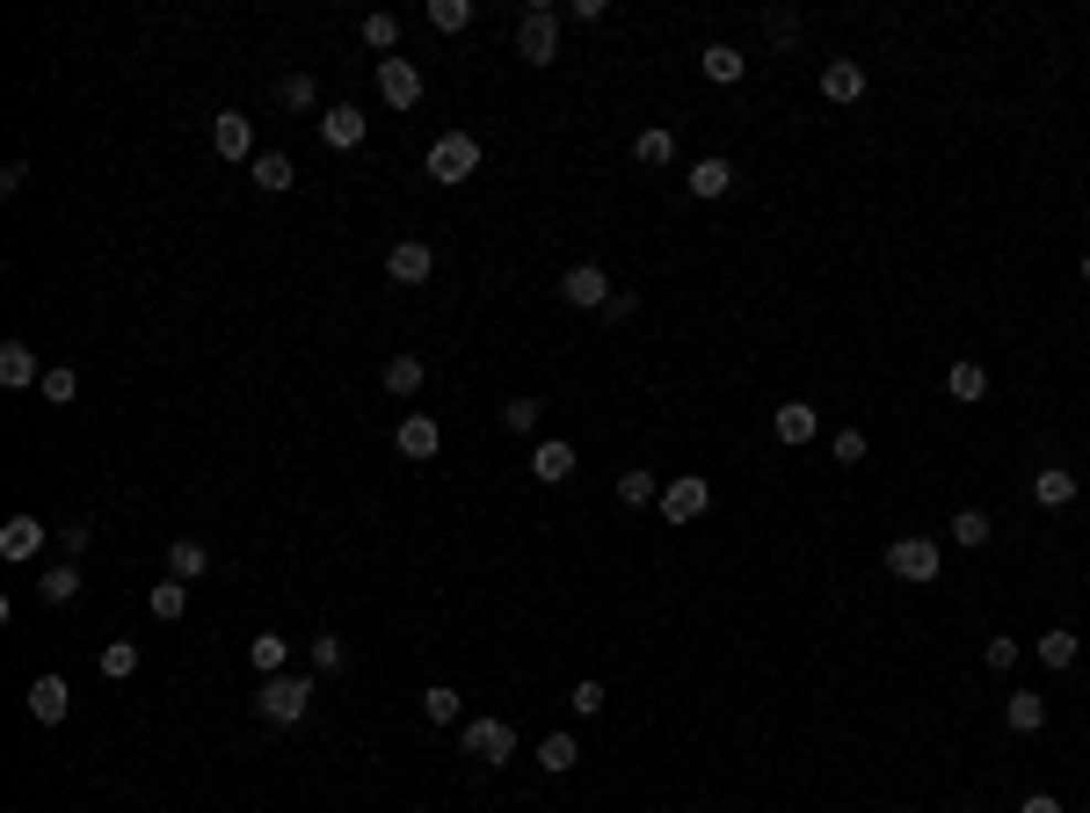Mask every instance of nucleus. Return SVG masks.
Segmentation results:
<instances>
[{
    "instance_id": "obj_12",
    "label": "nucleus",
    "mask_w": 1090,
    "mask_h": 813,
    "mask_svg": "<svg viewBox=\"0 0 1090 813\" xmlns=\"http://www.w3.org/2000/svg\"><path fill=\"white\" fill-rule=\"evenodd\" d=\"M393 443H400V458H415V466H430V458H436V443H444V429H436L430 415H400Z\"/></svg>"
},
{
    "instance_id": "obj_19",
    "label": "nucleus",
    "mask_w": 1090,
    "mask_h": 813,
    "mask_svg": "<svg viewBox=\"0 0 1090 813\" xmlns=\"http://www.w3.org/2000/svg\"><path fill=\"white\" fill-rule=\"evenodd\" d=\"M0 385H8V393L36 385V349L30 342H0Z\"/></svg>"
},
{
    "instance_id": "obj_44",
    "label": "nucleus",
    "mask_w": 1090,
    "mask_h": 813,
    "mask_svg": "<svg viewBox=\"0 0 1090 813\" xmlns=\"http://www.w3.org/2000/svg\"><path fill=\"white\" fill-rule=\"evenodd\" d=\"M574 712H582V719H596V712H604V683H574V697H568Z\"/></svg>"
},
{
    "instance_id": "obj_18",
    "label": "nucleus",
    "mask_w": 1090,
    "mask_h": 813,
    "mask_svg": "<svg viewBox=\"0 0 1090 813\" xmlns=\"http://www.w3.org/2000/svg\"><path fill=\"white\" fill-rule=\"evenodd\" d=\"M204 574H211V553L197 537H174L168 545V581H204Z\"/></svg>"
},
{
    "instance_id": "obj_35",
    "label": "nucleus",
    "mask_w": 1090,
    "mask_h": 813,
    "mask_svg": "<svg viewBox=\"0 0 1090 813\" xmlns=\"http://www.w3.org/2000/svg\"><path fill=\"white\" fill-rule=\"evenodd\" d=\"M633 160H641V168H669L676 139H669V131H641V139H633Z\"/></svg>"
},
{
    "instance_id": "obj_34",
    "label": "nucleus",
    "mask_w": 1090,
    "mask_h": 813,
    "mask_svg": "<svg viewBox=\"0 0 1090 813\" xmlns=\"http://www.w3.org/2000/svg\"><path fill=\"white\" fill-rule=\"evenodd\" d=\"M103 675H109V683H131V675H139V646H131V640H109L103 646Z\"/></svg>"
},
{
    "instance_id": "obj_42",
    "label": "nucleus",
    "mask_w": 1090,
    "mask_h": 813,
    "mask_svg": "<svg viewBox=\"0 0 1090 813\" xmlns=\"http://www.w3.org/2000/svg\"><path fill=\"white\" fill-rule=\"evenodd\" d=\"M502 429L509 436H531L538 429V399H509V407H502Z\"/></svg>"
},
{
    "instance_id": "obj_13",
    "label": "nucleus",
    "mask_w": 1090,
    "mask_h": 813,
    "mask_svg": "<svg viewBox=\"0 0 1090 813\" xmlns=\"http://www.w3.org/2000/svg\"><path fill=\"white\" fill-rule=\"evenodd\" d=\"M430 269H436L430 240H393V255H385V277L393 284H430Z\"/></svg>"
},
{
    "instance_id": "obj_36",
    "label": "nucleus",
    "mask_w": 1090,
    "mask_h": 813,
    "mask_svg": "<svg viewBox=\"0 0 1090 813\" xmlns=\"http://www.w3.org/2000/svg\"><path fill=\"white\" fill-rule=\"evenodd\" d=\"M952 399H988V371L982 364H974V356H967V364H952Z\"/></svg>"
},
{
    "instance_id": "obj_27",
    "label": "nucleus",
    "mask_w": 1090,
    "mask_h": 813,
    "mask_svg": "<svg viewBox=\"0 0 1090 813\" xmlns=\"http://www.w3.org/2000/svg\"><path fill=\"white\" fill-rule=\"evenodd\" d=\"M771 429H779V443H807L822 421H814V407H800V399H793V407H779V415H771Z\"/></svg>"
},
{
    "instance_id": "obj_39",
    "label": "nucleus",
    "mask_w": 1090,
    "mask_h": 813,
    "mask_svg": "<svg viewBox=\"0 0 1090 813\" xmlns=\"http://www.w3.org/2000/svg\"><path fill=\"white\" fill-rule=\"evenodd\" d=\"M952 545H967V553H974V545H988V516H982V509H960V516H952Z\"/></svg>"
},
{
    "instance_id": "obj_11",
    "label": "nucleus",
    "mask_w": 1090,
    "mask_h": 813,
    "mask_svg": "<svg viewBox=\"0 0 1090 813\" xmlns=\"http://www.w3.org/2000/svg\"><path fill=\"white\" fill-rule=\"evenodd\" d=\"M379 95L393 109H415L422 103V73L408 66V58H379Z\"/></svg>"
},
{
    "instance_id": "obj_20",
    "label": "nucleus",
    "mask_w": 1090,
    "mask_h": 813,
    "mask_svg": "<svg viewBox=\"0 0 1090 813\" xmlns=\"http://www.w3.org/2000/svg\"><path fill=\"white\" fill-rule=\"evenodd\" d=\"M727 190H734V160H720V153L691 160V196H727Z\"/></svg>"
},
{
    "instance_id": "obj_32",
    "label": "nucleus",
    "mask_w": 1090,
    "mask_h": 813,
    "mask_svg": "<svg viewBox=\"0 0 1090 813\" xmlns=\"http://www.w3.org/2000/svg\"><path fill=\"white\" fill-rule=\"evenodd\" d=\"M36 596H44V603H73V596H81V567H73V559H66V567H52L44 581H36Z\"/></svg>"
},
{
    "instance_id": "obj_37",
    "label": "nucleus",
    "mask_w": 1090,
    "mask_h": 813,
    "mask_svg": "<svg viewBox=\"0 0 1090 813\" xmlns=\"http://www.w3.org/2000/svg\"><path fill=\"white\" fill-rule=\"evenodd\" d=\"M473 22V0H430V30H444V36H458Z\"/></svg>"
},
{
    "instance_id": "obj_23",
    "label": "nucleus",
    "mask_w": 1090,
    "mask_h": 813,
    "mask_svg": "<svg viewBox=\"0 0 1090 813\" xmlns=\"http://www.w3.org/2000/svg\"><path fill=\"white\" fill-rule=\"evenodd\" d=\"M146 610H154L160 624H174L190 610V581H154V589H146Z\"/></svg>"
},
{
    "instance_id": "obj_7",
    "label": "nucleus",
    "mask_w": 1090,
    "mask_h": 813,
    "mask_svg": "<svg viewBox=\"0 0 1090 813\" xmlns=\"http://www.w3.org/2000/svg\"><path fill=\"white\" fill-rule=\"evenodd\" d=\"M560 291H568V306H582V312H604L611 306V277L596 269V261H574L568 277H560Z\"/></svg>"
},
{
    "instance_id": "obj_6",
    "label": "nucleus",
    "mask_w": 1090,
    "mask_h": 813,
    "mask_svg": "<svg viewBox=\"0 0 1090 813\" xmlns=\"http://www.w3.org/2000/svg\"><path fill=\"white\" fill-rule=\"evenodd\" d=\"M655 509H662V523H691V516H706V509H712V486L684 472V480L662 486V502H655Z\"/></svg>"
},
{
    "instance_id": "obj_29",
    "label": "nucleus",
    "mask_w": 1090,
    "mask_h": 813,
    "mask_svg": "<svg viewBox=\"0 0 1090 813\" xmlns=\"http://www.w3.org/2000/svg\"><path fill=\"white\" fill-rule=\"evenodd\" d=\"M698 66H706V81H720V87L742 81V52H734V44H706V58H698Z\"/></svg>"
},
{
    "instance_id": "obj_38",
    "label": "nucleus",
    "mask_w": 1090,
    "mask_h": 813,
    "mask_svg": "<svg viewBox=\"0 0 1090 813\" xmlns=\"http://www.w3.org/2000/svg\"><path fill=\"white\" fill-rule=\"evenodd\" d=\"M277 103H284V109H313V103H320L313 73H284V81H277Z\"/></svg>"
},
{
    "instance_id": "obj_16",
    "label": "nucleus",
    "mask_w": 1090,
    "mask_h": 813,
    "mask_svg": "<svg viewBox=\"0 0 1090 813\" xmlns=\"http://www.w3.org/2000/svg\"><path fill=\"white\" fill-rule=\"evenodd\" d=\"M1033 502L1039 509H1069L1076 502V472L1069 466H1039L1033 472Z\"/></svg>"
},
{
    "instance_id": "obj_31",
    "label": "nucleus",
    "mask_w": 1090,
    "mask_h": 813,
    "mask_svg": "<svg viewBox=\"0 0 1090 813\" xmlns=\"http://www.w3.org/2000/svg\"><path fill=\"white\" fill-rule=\"evenodd\" d=\"M1033 654L1047 661V668H1076V632H1061V624H1055V632H1039Z\"/></svg>"
},
{
    "instance_id": "obj_41",
    "label": "nucleus",
    "mask_w": 1090,
    "mask_h": 813,
    "mask_svg": "<svg viewBox=\"0 0 1090 813\" xmlns=\"http://www.w3.org/2000/svg\"><path fill=\"white\" fill-rule=\"evenodd\" d=\"M306 654H313V668H320V675H335V668H342V661H349V646L335 640V632H320V640H313Z\"/></svg>"
},
{
    "instance_id": "obj_14",
    "label": "nucleus",
    "mask_w": 1090,
    "mask_h": 813,
    "mask_svg": "<svg viewBox=\"0 0 1090 813\" xmlns=\"http://www.w3.org/2000/svg\"><path fill=\"white\" fill-rule=\"evenodd\" d=\"M36 553H44V523L36 516H8L0 523V559H15L22 567V559H36Z\"/></svg>"
},
{
    "instance_id": "obj_25",
    "label": "nucleus",
    "mask_w": 1090,
    "mask_h": 813,
    "mask_svg": "<svg viewBox=\"0 0 1090 813\" xmlns=\"http://www.w3.org/2000/svg\"><path fill=\"white\" fill-rule=\"evenodd\" d=\"M458 712H466V697L451 691V683H430V691H422V719H430V727H451Z\"/></svg>"
},
{
    "instance_id": "obj_50",
    "label": "nucleus",
    "mask_w": 1090,
    "mask_h": 813,
    "mask_svg": "<svg viewBox=\"0 0 1090 813\" xmlns=\"http://www.w3.org/2000/svg\"><path fill=\"white\" fill-rule=\"evenodd\" d=\"M1083 284H1090V255H1083Z\"/></svg>"
},
{
    "instance_id": "obj_15",
    "label": "nucleus",
    "mask_w": 1090,
    "mask_h": 813,
    "mask_svg": "<svg viewBox=\"0 0 1090 813\" xmlns=\"http://www.w3.org/2000/svg\"><path fill=\"white\" fill-rule=\"evenodd\" d=\"M822 95H829V103H858V95H866V66H858V58H829V66H822Z\"/></svg>"
},
{
    "instance_id": "obj_3",
    "label": "nucleus",
    "mask_w": 1090,
    "mask_h": 813,
    "mask_svg": "<svg viewBox=\"0 0 1090 813\" xmlns=\"http://www.w3.org/2000/svg\"><path fill=\"white\" fill-rule=\"evenodd\" d=\"M458 748H466L473 762H487V770H502V762L517 756V727H509V719H466Z\"/></svg>"
},
{
    "instance_id": "obj_47",
    "label": "nucleus",
    "mask_w": 1090,
    "mask_h": 813,
    "mask_svg": "<svg viewBox=\"0 0 1090 813\" xmlns=\"http://www.w3.org/2000/svg\"><path fill=\"white\" fill-rule=\"evenodd\" d=\"M22 182H30V160H8V168H0V190L15 196V190H22Z\"/></svg>"
},
{
    "instance_id": "obj_28",
    "label": "nucleus",
    "mask_w": 1090,
    "mask_h": 813,
    "mask_svg": "<svg viewBox=\"0 0 1090 813\" xmlns=\"http://www.w3.org/2000/svg\"><path fill=\"white\" fill-rule=\"evenodd\" d=\"M574 762H582V748H574V734H546V741H538V770H574Z\"/></svg>"
},
{
    "instance_id": "obj_43",
    "label": "nucleus",
    "mask_w": 1090,
    "mask_h": 813,
    "mask_svg": "<svg viewBox=\"0 0 1090 813\" xmlns=\"http://www.w3.org/2000/svg\"><path fill=\"white\" fill-rule=\"evenodd\" d=\"M829 450H836V466H866V436H858V429H844Z\"/></svg>"
},
{
    "instance_id": "obj_40",
    "label": "nucleus",
    "mask_w": 1090,
    "mask_h": 813,
    "mask_svg": "<svg viewBox=\"0 0 1090 813\" xmlns=\"http://www.w3.org/2000/svg\"><path fill=\"white\" fill-rule=\"evenodd\" d=\"M73 393H81V371H44V399H52V407H73Z\"/></svg>"
},
{
    "instance_id": "obj_8",
    "label": "nucleus",
    "mask_w": 1090,
    "mask_h": 813,
    "mask_svg": "<svg viewBox=\"0 0 1090 813\" xmlns=\"http://www.w3.org/2000/svg\"><path fill=\"white\" fill-rule=\"evenodd\" d=\"M320 146H328V153H357L363 146V109H349V103L320 109Z\"/></svg>"
},
{
    "instance_id": "obj_17",
    "label": "nucleus",
    "mask_w": 1090,
    "mask_h": 813,
    "mask_svg": "<svg viewBox=\"0 0 1090 813\" xmlns=\"http://www.w3.org/2000/svg\"><path fill=\"white\" fill-rule=\"evenodd\" d=\"M247 182H255V190H269V196H284V190L298 182V168H292L284 153H255V160H247Z\"/></svg>"
},
{
    "instance_id": "obj_1",
    "label": "nucleus",
    "mask_w": 1090,
    "mask_h": 813,
    "mask_svg": "<svg viewBox=\"0 0 1090 813\" xmlns=\"http://www.w3.org/2000/svg\"><path fill=\"white\" fill-rule=\"evenodd\" d=\"M306 705H313V675H262L255 712L269 719V727H298V719H306Z\"/></svg>"
},
{
    "instance_id": "obj_5",
    "label": "nucleus",
    "mask_w": 1090,
    "mask_h": 813,
    "mask_svg": "<svg viewBox=\"0 0 1090 813\" xmlns=\"http://www.w3.org/2000/svg\"><path fill=\"white\" fill-rule=\"evenodd\" d=\"M887 574L895 581H938V545L931 537H895L887 545Z\"/></svg>"
},
{
    "instance_id": "obj_4",
    "label": "nucleus",
    "mask_w": 1090,
    "mask_h": 813,
    "mask_svg": "<svg viewBox=\"0 0 1090 813\" xmlns=\"http://www.w3.org/2000/svg\"><path fill=\"white\" fill-rule=\"evenodd\" d=\"M517 58H523V66H553V58H560V15L546 8V0H538L531 15H523V30H517Z\"/></svg>"
},
{
    "instance_id": "obj_9",
    "label": "nucleus",
    "mask_w": 1090,
    "mask_h": 813,
    "mask_svg": "<svg viewBox=\"0 0 1090 813\" xmlns=\"http://www.w3.org/2000/svg\"><path fill=\"white\" fill-rule=\"evenodd\" d=\"M22 705H30V719H36V727H59V719H66V705H73L66 675H36V683H30V697H22Z\"/></svg>"
},
{
    "instance_id": "obj_49",
    "label": "nucleus",
    "mask_w": 1090,
    "mask_h": 813,
    "mask_svg": "<svg viewBox=\"0 0 1090 813\" xmlns=\"http://www.w3.org/2000/svg\"><path fill=\"white\" fill-rule=\"evenodd\" d=\"M1018 813H1061V799H1055V792H1033V799H1025Z\"/></svg>"
},
{
    "instance_id": "obj_33",
    "label": "nucleus",
    "mask_w": 1090,
    "mask_h": 813,
    "mask_svg": "<svg viewBox=\"0 0 1090 813\" xmlns=\"http://www.w3.org/2000/svg\"><path fill=\"white\" fill-rule=\"evenodd\" d=\"M363 44L400 58V15H385V8H379V15H363Z\"/></svg>"
},
{
    "instance_id": "obj_26",
    "label": "nucleus",
    "mask_w": 1090,
    "mask_h": 813,
    "mask_svg": "<svg viewBox=\"0 0 1090 813\" xmlns=\"http://www.w3.org/2000/svg\"><path fill=\"white\" fill-rule=\"evenodd\" d=\"M422 378H430V371H422V356H393V364H385V393H393V399H415Z\"/></svg>"
},
{
    "instance_id": "obj_45",
    "label": "nucleus",
    "mask_w": 1090,
    "mask_h": 813,
    "mask_svg": "<svg viewBox=\"0 0 1090 813\" xmlns=\"http://www.w3.org/2000/svg\"><path fill=\"white\" fill-rule=\"evenodd\" d=\"M59 545H66V553H73V559H81V553H87V545H95V531H87V523H59Z\"/></svg>"
},
{
    "instance_id": "obj_10",
    "label": "nucleus",
    "mask_w": 1090,
    "mask_h": 813,
    "mask_svg": "<svg viewBox=\"0 0 1090 813\" xmlns=\"http://www.w3.org/2000/svg\"><path fill=\"white\" fill-rule=\"evenodd\" d=\"M211 146H219V160H255V124H247L241 109H219V124H211Z\"/></svg>"
},
{
    "instance_id": "obj_24",
    "label": "nucleus",
    "mask_w": 1090,
    "mask_h": 813,
    "mask_svg": "<svg viewBox=\"0 0 1090 813\" xmlns=\"http://www.w3.org/2000/svg\"><path fill=\"white\" fill-rule=\"evenodd\" d=\"M1004 727H1010V734H1039V727H1047V697L1018 691V697L1004 705Z\"/></svg>"
},
{
    "instance_id": "obj_22",
    "label": "nucleus",
    "mask_w": 1090,
    "mask_h": 813,
    "mask_svg": "<svg viewBox=\"0 0 1090 813\" xmlns=\"http://www.w3.org/2000/svg\"><path fill=\"white\" fill-rule=\"evenodd\" d=\"M618 502H625V509H647V502H662V480H655L647 466H625V472H618Z\"/></svg>"
},
{
    "instance_id": "obj_21",
    "label": "nucleus",
    "mask_w": 1090,
    "mask_h": 813,
    "mask_svg": "<svg viewBox=\"0 0 1090 813\" xmlns=\"http://www.w3.org/2000/svg\"><path fill=\"white\" fill-rule=\"evenodd\" d=\"M531 472H538L546 486L574 480V450H568V443H538V450H531Z\"/></svg>"
},
{
    "instance_id": "obj_30",
    "label": "nucleus",
    "mask_w": 1090,
    "mask_h": 813,
    "mask_svg": "<svg viewBox=\"0 0 1090 813\" xmlns=\"http://www.w3.org/2000/svg\"><path fill=\"white\" fill-rule=\"evenodd\" d=\"M247 661H255L262 675H284V661H292V640H277V632H262V640H247Z\"/></svg>"
},
{
    "instance_id": "obj_48",
    "label": "nucleus",
    "mask_w": 1090,
    "mask_h": 813,
    "mask_svg": "<svg viewBox=\"0 0 1090 813\" xmlns=\"http://www.w3.org/2000/svg\"><path fill=\"white\" fill-rule=\"evenodd\" d=\"M633 306H641V298H633V291H611V306H604V320H633Z\"/></svg>"
},
{
    "instance_id": "obj_46",
    "label": "nucleus",
    "mask_w": 1090,
    "mask_h": 813,
    "mask_svg": "<svg viewBox=\"0 0 1090 813\" xmlns=\"http://www.w3.org/2000/svg\"><path fill=\"white\" fill-rule=\"evenodd\" d=\"M982 661H988V668H1010V661H1018V640H988Z\"/></svg>"
},
{
    "instance_id": "obj_2",
    "label": "nucleus",
    "mask_w": 1090,
    "mask_h": 813,
    "mask_svg": "<svg viewBox=\"0 0 1090 813\" xmlns=\"http://www.w3.org/2000/svg\"><path fill=\"white\" fill-rule=\"evenodd\" d=\"M422 168H430V182L458 190V182H473V174H480V139H473V131H444V139L430 146V160H422Z\"/></svg>"
}]
</instances>
